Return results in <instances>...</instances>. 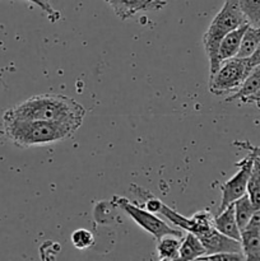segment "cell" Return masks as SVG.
<instances>
[{"label": "cell", "mask_w": 260, "mask_h": 261, "mask_svg": "<svg viewBox=\"0 0 260 261\" xmlns=\"http://www.w3.org/2000/svg\"><path fill=\"white\" fill-rule=\"evenodd\" d=\"M183 237L168 236L162 237L157 241V256L160 260H178L180 259V246Z\"/></svg>", "instance_id": "4fadbf2b"}, {"label": "cell", "mask_w": 260, "mask_h": 261, "mask_svg": "<svg viewBox=\"0 0 260 261\" xmlns=\"http://www.w3.org/2000/svg\"><path fill=\"white\" fill-rule=\"evenodd\" d=\"M111 203L112 205L122 209L140 228H143L145 232L152 234L157 241L160 239H162V237L168 236V234L184 237V232L185 231H183L180 228H172L170 224H167L165 221H162L157 216H154V213H150L149 211H147L143 206L137 205L134 203H130L124 196H114Z\"/></svg>", "instance_id": "5b68a950"}, {"label": "cell", "mask_w": 260, "mask_h": 261, "mask_svg": "<svg viewBox=\"0 0 260 261\" xmlns=\"http://www.w3.org/2000/svg\"><path fill=\"white\" fill-rule=\"evenodd\" d=\"M245 229H251V231H257L260 232V209H256L252 214L251 219L247 223L246 228Z\"/></svg>", "instance_id": "603a6c76"}, {"label": "cell", "mask_w": 260, "mask_h": 261, "mask_svg": "<svg viewBox=\"0 0 260 261\" xmlns=\"http://www.w3.org/2000/svg\"><path fill=\"white\" fill-rule=\"evenodd\" d=\"M252 69L249 58H235L222 61L219 68L209 75V92L214 96H226L239 91Z\"/></svg>", "instance_id": "277c9868"}, {"label": "cell", "mask_w": 260, "mask_h": 261, "mask_svg": "<svg viewBox=\"0 0 260 261\" xmlns=\"http://www.w3.org/2000/svg\"><path fill=\"white\" fill-rule=\"evenodd\" d=\"M233 206H235V216H236L237 224H239L240 229L244 231V229L246 228L247 223L250 222V219H251L252 214H254V212L256 211V209H255V206L252 205L251 200H250L247 194H245V195H242L241 198L237 199V200L233 203Z\"/></svg>", "instance_id": "9a60e30c"}, {"label": "cell", "mask_w": 260, "mask_h": 261, "mask_svg": "<svg viewBox=\"0 0 260 261\" xmlns=\"http://www.w3.org/2000/svg\"><path fill=\"white\" fill-rule=\"evenodd\" d=\"M198 237L205 249V255L216 252H242L241 242L221 233L216 227Z\"/></svg>", "instance_id": "ba28073f"}, {"label": "cell", "mask_w": 260, "mask_h": 261, "mask_svg": "<svg viewBox=\"0 0 260 261\" xmlns=\"http://www.w3.org/2000/svg\"><path fill=\"white\" fill-rule=\"evenodd\" d=\"M241 102L242 103H254L260 109V89L257 92H255L254 94H251V96H249V97H246V98L242 99Z\"/></svg>", "instance_id": "cb8c5ba5"}, {"label": "cell", "mask_w": 260, "mask_h": 261, "mask_svg": "<svg viewBox=\"0 0 260 261\" xmlns=\"http://www.w3.org/2000/svg\"><path fill=\"white\" fill-rule=\"evenodd\" d=\"M249 60H250V63H251L252 66L259 65L260 64V46H259V48H257V50L255 51L251 56H250Z\"/></svg>", "instance_id": "d4e9b609"}, {"label": "cell", "mask_w": 260, "mask_h": 261, "mask_svg": "<svg viewBox=\"0 0 260 261\" xmlns=\"http://www.w3.org/2000/svg\"><path fill=\"white\" fill-rule=\"evenodd\" d=\"M260 46V27L249 25L242 37L241 46L237 56L239 58H250Z\"/></svg>", "instance_id": "2e32d148"}, {"label": "cell", "mask_w": 260, "mask_h": 261, "mask_svg": "<svg viewBox=\"0 0 260 261\" xmlns=\"http://www.w3.org/2000/svg\"><path fill=\"white\" fill-rule=\"evenodd\" d=\"M86 109L83 105L63 94L33 96L4 112L3 117L22 120H43L60 122L78 130L83 124Z\"/></svg>", "instance_id": "6da1fadb"}, {"label": "cell", "mask_w": 260, "mask_h": 261, "mask_svg": "<svg viewBox=\"0 0 260 261\" xmlns=\"http://www.w3.org/2000/svg\"><path fill=\"white\" fill-rule=\"evenodd\" d=\"M246 18L242 13L239 0H224L221 10L209 24L203 36V45L209 60V75L219 68L218 48L224 36L240 25L245 24Z\"/></svg>", "instance_id": "3957f363"}, {"label": "cell", "mask_w": 260, "mask_h": 261, "mask_svg": "<svg viewBox=\"0 0 260 261\" xmlns=\"http://www.w3.org/2000/svg\"><path fill=\"white\" fill-rule=\"evenodd\" d=\"M205 255V249L196 234L191 232H186L184 234L180 246V259L181 260H199Z\"/></svg>", "instance_id": "7c38bea8"}, {"label": "cell", "mask_w": 260, "mask_h": 261, "mask_svg": "<svg viewBox=\"0 0 260 261\" xmlns=\"http://www.w3.org/2000/svg\"><path fill=\"white\" fill-rule=\"evenodd\" d=\"M27 2H31L32 4H35L36 7L40 8L43 13L48 17V19L51 22H56V20L60 19V12H58L56 9H54V7L51 5L50 0H27Z\"/></svg>", "instance_id": "ffe728a7"}, {"label": "cell", "mask_w": 260, "mask_h": 261, "mask_svg": "<svg viewBox=\"0 0 260 261\" xmlns=\"http://www.w3.org/2000/svg\"><path fill=\"white\" fill-rule=\"evenodd\" d=\"M255 155L250 153L249 155L244 158L242 161L236 163L239 167V171L229 178L228 181L221 186L222 191V199L221 204H219L218 212L223 211L224 208L229 205V204L235 203L239 198L246 194L247 182H249L250 173H251L252 166H254Z\"/></svg>", "instance_id": "8992f818"}, {"label": "cell", "mask_w": 260, "mask_h": 261, "mask_svg": "<svg viewBox=\"0 0 260 261\" xmlns=\"http://www.w3.org/2000/svg\"><path fill=\"white\" fill-rule=\"evenodd\" d=\"M241 250L246 260H260V232L241 231Z\"/></svg>", "instance_id": "5bb4252c"}, {"label": "cell", "mask_w": 260, "mask_h": 261, "mask_svg": "<svg viewBox=\"0 0 260 261\" xmlns=\"http://www.w3.org/2000/svg\"><path fill=\"white\" fill-rule=\"evenodd\" d=\"M246 194L249 195L255 209H260V162L256 157H255L254 166L250 173Z\"/></svg>", "instance_id": "e0dca14e"}, {"label": "cell", "mask_w": 260, "mask_h": 261, "mask_svg": "<svg viewBox=\"0 0 260 261\" xmlns=\"http://www.w3.org/2000/svg\"><path fill=\"white\" fill-rule=\"evenodd\" d=\"M71 244L78 250H88L94 245V236L86 228H79L71 233Z\"/></svg>", "instance_id": "d6986e66"}, {"label": "cell", "mask_w": 260, "mask_h": 261, "mask_svg": "<svg viewBox=\"0 0 260 261\" xmlns=\"http://www.w3.org/2000/svg\"><path fill=\"white\" fill-rule=\"evenodd\" d=\"M106 3L114 9L115 14L124 20L139 12L162 9L167 4L166 0H106Z\"/></svg>", "instance_id": "52a82bcc"}, {"label": "cell", "mask_w": 260, "mask_h": 261, "mask_svg": "<svg viewBox=\"0 0 260 261\" xmlns=\"http://www.w3.org/2000/svg\"><path fill=\"white\" fill-rule=\"evenodd\" d=\"M246 22L251 27H260V0H239Z\"/></svg>", "instance_id": "ac0fdd59"}, {"label": "cell", "mask_w": 260, "mask_h": 261, "mask_svg": "<svg viewBox=\"0 0 260 261\" xmlns=\"http://www.w3.org/2000/svg\"><path fill=\"white\" fill-rule=\"evenodd\" d=\"M260 89V64L259 65L252 66V69L250 70L249 75L246 76L245 82L242 83V86L240 87L239 91H236L235 93L229 94L224 101L226 102H232V101H242L246 97L251 96L255 92H257Z\"/></svg>", "instance_id": "8fae6325"}, {"label": "cell", "mask_w": 260, "mask_h": 261, "mask_svg": "<svg viewBox=\"0 0 260 261\" xmlns=\"http://www.w3.org/2000/svg\"><path fill=\"white\" fill-rule=\"evenodd\" d=\"M3 132L14 145L30 148L63 142L73 137L76 130L60 122L3 117Z\"/></svg>", "instance_id": "7a4b0ae2"}, {"label": "cell", "mask_w": 260, "mask_h": 261, "mask_svg": "<svg viewBox=\"0 0 260 261\" xmlns=\"http://www.w3.org/2000/svg\"><path fill=\"white\" fill-rule=\"evenodd\" d=\"M199 260H246L242 252H216L204 255Z\"/></svg>", "instance_id": "44dd1931"}, {"label": "cell", "mask_w": 260, "mask_h": 261, "mask_svg": "<svg viewBox=\"0 0 260 261\" xmlns=\"http://www.w3.org/2000/svg\"><path fill=\"white\" fill-rule=\"evenodd\" d=\"M249 25H250L249 23H245V24L240 25V27L236 28V30L228 32L223 38H222L221 45H219V48H218L219 63L237 56V54H239V50H240V46H241V42H242V37H244L245 32H246Z\"/></svg>", "instance_id": "9c48e42d"}, {"label": "cell", "mask_w": 260, "mask_h": 261, "mask_svg": "<svg viewBox=\"0 0 260 261\" xmlns=\"http://www.w3.org/2000/svg\"><path fill=\"white\" fill-rule=\"evenodd\" d=\"M214 227L221 233L226 234L231 239L237 240V241L241 240V229L237 224L236 216H235L233 203L229 204L223 211L218 212V214L214 217Z\"/></svg>", "instance_id": "30bf717a"}, {"label": "cell", "mask_w": 260, "mask_h": 261, "mask_svg": "<svg viewBox=\"0 0 260 261\" xmlns=\"http://www.w3.org/2000/svg\"><path fill=\"white\" fill-rule=\"evenodd\" d=\"M232 144L235 145V147L240 148V149H245V150H249L250 153H252V154L255 155V157L259 160L260 162V147H256V145H252L251 143L247 142V140H235Z\"/></svg>", "instance_id": "7402d4cb"}]
</instances>
